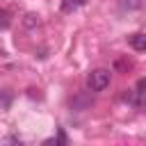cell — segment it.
<instances>
[{
	"label": "cell",
	"mask_w": 146,
	"mask_h": 146,
	"mask_svg": "<svg viewBox=\"0 0 146 146\" xmlns=\"http://www.w3.org/2000/svg\"><path fill=\"white\" fill-rule=\"evenodd\" d=\"M112 80V73L107 68H94L89 75H87V87L89 91H103Z\"/></svg>",
	"instance_id": "1"
},
{
	"label": "cell",
	"mask_w": 146,
	"mask_h": 146,
	"mask_svg": "<svg viewBox=\"0 0 146 146\" xmlns=\"http://www.w3.org/2000/svg\"><path fill=\"white\" fill-rule=\"evenodd\" d=\"M128 43L132 46V50L141 52V50H146V34L144 32H135V34L128 36Z\"/></svg>",
	"instance_id": "2"
},
{
	"label": "cell",
	"mask_w": 146,
	"mask_h": 146,
	"mask_svg": "<svg viewBox=\"0 0 146 146\" xmlns=\"http://www.w3.org/2000/svg\"><path fill=\"white\" fill-rule=\"evenodd\" d=\"M66 144H68V139H66V135H64L62 128L57 130V139H46L43 141V146H66Z\"/></svg>",
	"instance_id": "3"
},
{
	"label": "cell",
	"mask_w": 146,
	"mask_h": 146,
	"mask_svg": "<svg viewBox=\"0 0 146 146\" xmlns=\"http://www.w3.org/2000/svg\"><path fill=\"white\" fill-rule=\"evenodd\" d=\"M84 2H87V0H64V2H62V11H64V14H71V11H75L78 7H82Z\"/></svg>",
	"instance_id": "4"
},
{
	"label": "cell",
	"mask_w": 146,
	"mask_h": 146,
	"mask_svg": "<svg viewBox=\"0 0 146 146\" xmlns=\"http://www.w3.org/2000/svg\"><path fill=\"white\" fill-rule=\"evenodd\" d=\"M144 87H146V80H144V78H139L137 89H135V105H137V107L144 103Z\"/></svg>",
	"instance_id": "5"
},
{
	"label": "cell",
	"mask_w": 146,
	"mask_h": 146,
	"mask_svg": "<svg viewBox=\"0 0 146 146\" xmlns=\"http://www.w3.org/2000/svg\"><path fill=\"white\" fill-rule=\"evenodd\" d=\"M9 25H11V16H9V11L0 7V30H7Z\"/></svg>",
	"instance_id": "6"
},
{
	"label": "cell",
	"mask_w": 146,
	"mask_h": 146,
	"mask_svg": "<svg viewBox=\"0 0 146 146\" xmlns=\"http://www.w3.org/2000/svg\"><path fill=\"white\" fill-rule=\"evenodd\" d=\"M116 68H123V71H130V68H132V62H123V59H119V62H116Z\"/></svg>",
	"instance_id": "7"
},
{
	"label": "cell",
	"mask_w": 146,
	"mask_h": 146,
	"mask_svg": "<svg viewBox=\"0 0 146 146\" xmlns=\"http://www.w3.org/2000/svg\"><path fill=\"white\" fill-rule=\"evenodd\" d=\"M125 5H128V9H139L141 0H125Z\"/></svg>",
	"instance_id": "8"
},
{
	"label": "cell",
	"mask_w": 146,
	"mask_h": 146,
	"mask_svg": "<svg viewBox=\"0 0 146 146\" xmlns=\"http://www.w3.org/2000/svg\"><path fill=\"white\" fill-rule=\"evenodd\" d=\"M25 18H27V21H25V25H34V23H39V16H34V14H27Z\"/></svg>",
	"instance_id": "9"
},
{
	"label": "cell",
	"mask_w": 146,
	"mask_h": 146,
	"mask_svg": "<svg viewBox=\"0 0 146 146\" xmlns=\"http://www.w3.org/2000/svg\"><path fill=\"white\" fill-rule=\"evenodd\" d=\"M5 144H11V146H21V141H16L14 137H5Z\"/></svg>",
	"instance_id": "10"
}]
</instances>
